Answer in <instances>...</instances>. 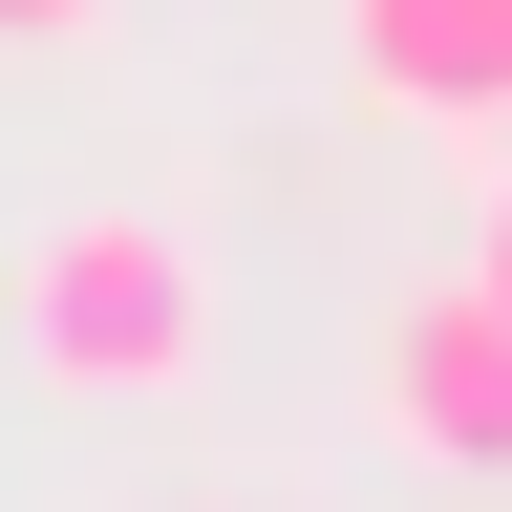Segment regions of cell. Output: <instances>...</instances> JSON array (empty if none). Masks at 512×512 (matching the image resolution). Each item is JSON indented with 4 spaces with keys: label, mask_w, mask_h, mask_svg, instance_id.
<instances>
[{
    "label": "cell",
    "mask_w": 512,
    "mask_h": 512,
    "mask_svg": "<svg viewBox=\"0 0 512 512\" xmlns=\"http://www.w3.org/2000/svg\"><path fill=\"white\" fill-rule=\"evenodd\" d=\"M0 342H22V384H64V406H171V384L214 363V256L171 214H64V235L0 256Z\"/></svg>",
    "instance_id": "6da1fadb"
},
{
    "label": "cell",
    "mask_w": 512,
    "mask_h": 512,
    "mask_svg": "<svg viewBox=\"0 0 512 512\" xmlns=\"http://www.w3.org/2000/svg\"><path fill=\"white\" fill-rule=\"evenodd\" d=\"M384 427H406L427 470H512V299L491 278H427L384 320Z\"/></svg>",
    "instance_id": "7a4b0ae2"
},
{
    "label": "cell",
    "mask_w": 512,
    "mask_h": 512,
    "mask_svg": "<svg viewBox=\"0 0 512 512\" xmlns=\"http://www.w3.org/2000/svg\"><path fill=\"white\" fill-rule=\"evenodd\" d=\"M342 64H363V107L512 150V0H342Z\"/></svg>",
    "instance_id": "3957f363"
},
{
    "label": "cell",
    "mask_w": 512,
    "mask_h": 512,
    "mask_svg": "<svg viewBox=\"0 0 512 512\" xmlns=\"http://www.w3.org/2000/svg\"><path fill=\"white\" fill-rule=\"evenodd\" d=\"M0 43H107V0H0Z\"/></svg>",
    "instance_id": "277c9868"
},
{
    "label": "cell",
    "mask_w": 512,
    "mask_h": 512,
    "mask_svg": "<svg viewBox=\"0 0 512 512\" xmlns=\"http://www.w3.org/2000/svg\"><path fill=\"white\" fill-rule=\"evenodd\" d=\"M470 278H491V299H512V171H491V214H470Z\"/></svg>",
    "instance_id": "5b68a950"
}]
</instances>
